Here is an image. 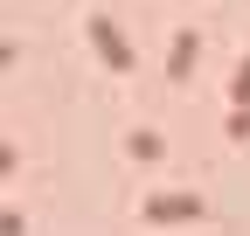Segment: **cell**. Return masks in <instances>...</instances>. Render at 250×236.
<instances>
[{"label": "cell", "mask_w": 250, "mask_h": 236, "mask_svg": "<svg viewBox=\"0 0 250 236\" xmlns=\"http://www.w3.org/2000/svg\"><path fill=\"white\" fill-rule=\"evenodd\" d=\"M195 49H202V28H181V35H174V77L195 70Z\"/></svg>", "instance_id": "cell-3"}, {"label": "cell", "mask_w": 250, "mask_h": 236, "mask_svg": "<svg viewBox=\"0 0 250 236\" xmlns=\"http://www.w3.org/2000/svg\"><path fill=\"white\" fill-rule=\"evenodd\" d=\"M236 104H250V56H243V70H236V91H229Z\"/></svg>", "instance_id": "cell-5"}, {"label": "cell", "mask_w": 250, "mask_h": 236, "mask_svg": "<svg viewBox=\"0 0 250 236\" xmlns=\"http://www.w3.org/2000/svg\"><path fill=\"white\" fill-rule=\"evenodd\" d=\"M83 28H90V49H98V56H104V63H111V70H132V42H125V35H118V28L104 21V14H90Z\"/></svg>", "instance_id": "cell-1"}, {"label": "cell", "mask_w": 250, "mask_h": 236, "mask_svg": "<svg viewBox=\"0 0 250 236\" xmlns=\"http://www.w3.org/2000/svg\"><path fill=\"white\" fill-rule=\"evenodd\" d=\"M146 222H195L202 216V201L195 195H146V209H139Z\"/></svg>", "instance_id": "cell-2"}, {"label": "cell", "mask_w": 250, "mask_h": 236, "mask_svg": "<svg viewBox=\"0 0 250 236\" xmlns=\"http://www.w3.org/2000/svg\"><path fill=\"white\" fill-rule=\"evenodd\" d=\"M125 153H132V160H160V132H146V125H139L132 139H125Z\"/></svg>", "instance_id": "cell-4"}, {"label": "cell", "mask_w": 250, "mask_h": 236, "mask_svg": "<svg viewBox=\"0 0 250 236\" xmlns=\"http://www.w3.org/2000/svg\"><path fill=\"white\" fill-rule=\"evenodd\" d=\"M229 132H236V139H250V111H236V118H229Z\"/></svg>", "instance_id": "cell-6"}]
</instances>
